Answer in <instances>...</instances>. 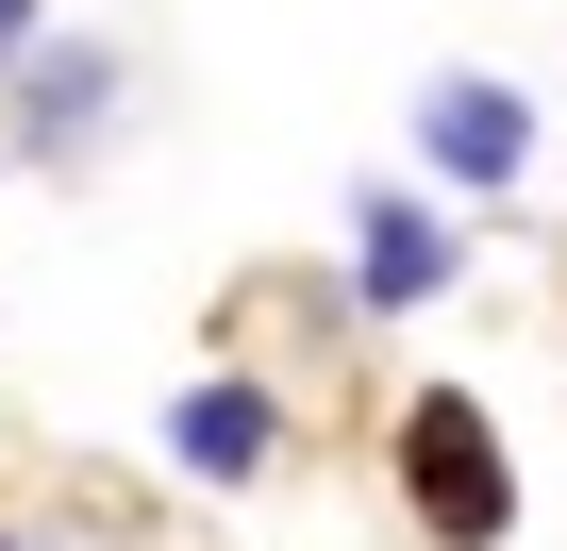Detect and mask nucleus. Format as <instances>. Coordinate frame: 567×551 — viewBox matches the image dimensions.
<instances>
[{
	"label": "nucleus",
	"instance_id": "3",
	"mask_svg": "<svg viewBox=\"0 0 567 551\" xmlns=\"http://www.w3.org/2000/svg\"><path fill=\"white\" fill-rule=\"evenodd\" d=\"M434 285H451V234H434L417 201H384V217H368V302H434Z\"/></svg>",
	"mask_w": 567,
	"mask_h": 551
},
{
	"label": "nucleus",
	"instance_id": "5",
	"mask_svg": "<svg viewBox=\"0 0 567 551\" xmlns=\"http://www.w3.org/2000/svg\"><path fill=\"white\" fill-rule=\"evenodd\" d=\"M18 18H34V0H0V34H18Z\"/></svg>",
	"mask_w": 567,
	"mask_h": 551
},
{
	"label": "nucleus",
	"instance_id": "4",
	"mask_svg": "<svg viewBox=\"0 0 567 551\" xmlns=\"http://www.w3.org/2000/svg\"><path fill=\"white\" fill-rule=\"evenodd\" d=\"M167 435H184V468H217V484H234V468H267V401H250V385H200Z\"/></svg>",
	"mask_w": 567,
	"mask_h": 551
},
{
	"label": "nucleus",
	"instance_id": "1",
	"mask_svg": "<svg viewBox=\"0 0 567 551\" xmlns=\"http://www.w3.org/2000/svg\"><path fill=\"white\" fill-rule=\"evenodd\" d=\"M401 484H417V518H434L451 551H484V534L517 518V484H501V435H484V401H417V418H401Z\"/></svg>",
	"mask_w": 567,
	"mask_h": 551
},
{
	"label": "nucleus",
	"instance_id": "2",
	"mask_svg": "<svg viewBox=\"0 0 567 551\" xmlns=\"http://www.w3.org/2000/svg\"><path fill=\"white\" fill-rule=\"evenodd\" d=\"M434 167L451 184H517V151H534V118H517V84H434Z\"/></svg>",
	"mask_w": 567,
	"mask_h": 551
}]
</instances>
